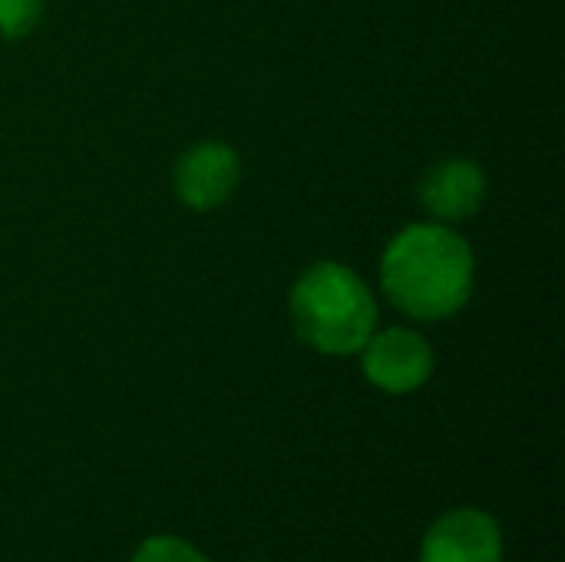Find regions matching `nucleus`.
Instances as JSON below:
<instances>
[{
    "label": "nucleus",
    "mask_w": 565,
    "mask_h": 562,
    "mask_svg": "<svg viewBox=\"0 0 565 562\" xmlns=\"http://www.w3.org/2000/svg\"><path fill=\"white\" fill-rule=\"evenodd\" d=\"M381 282L404 315L440 321L470 301L473 252L447 225H407L384 252Z\"/></svg>",
    "instance_id": "nucleus-1"
},
{
    "label": "nucleus",
    "mask_w": 565,
    "mask_h": 562,
    "mask_svg": "<svg viewBox=\"0 0 565 562\" xmlns=\"http://www.w3.org/2000/svg\"><path fill=\"white\" fill-rule=\"evenodd\" d=\"M291 318L315 351L354 354L377 325V305L367 285L338 262L311 265L291 291Z\"/></svg>",
    "instance_id": "nucleus-2"
},
{
    "label": "nucleus",
    "mask_w": 565,
    "mask_h": 562,
    "mask_svg": "<svg viewBox=\"0 0 565 562\" xmlns=\"http://www.w3.org/2000/svg\"><path fill=\"white\" fill-rule=\"evenodd\" d=\"M364 374L374 388L407 394L434 374V348L407 328H387L364 344Z\"/></svg>",
    "instance_id": "nucleus-3"
},
{
    "label": "nucleus",
    "mask_w": 565,
    "mask_h": 562,
    "mask_svg": "<svg viewBox=\"0 0 565 562\" xmlns=\"http://www.w3.org/2000/svg\"><path fill=\"white\" fill-rule=\"evenodd\" d=\"M242 179V162L225 142H199L175 166V195L189 209H215L232 199Z\"/></svg>",
    "instance_id": "nucleus-4"
},
{
    "label": "nucleus",
    "mask_w": 565,
    "mask_h": 562,
    "mask_svg": "<svg viewBox=\"0 0 565 562\" xmlns=\"http://www.w3.org/2000/svg\"><path fill=\"white\" fill-rule=\"evenodd\" d=\"M424 562H500V527L483 510H454L434 523L424 540Z\"/></svg>",
    "instance_id": "nucleus-5"
},
{
    "label": "nucleus",
    "mask_w": 565,
    "mask_h": 562,
    "mask_svg": "<svg viewBox=\"0 0 565 562\" xmlns=\"http://www.w3.org/2000/svg\"><path fill=\"white\" fill-rule=\"evenodd\" d=\"M487 179L473 159H447L434 166L420 182V202L430 215L444 222L473 219L483 205Z\"/></svg>",
    "instance_id": "nucleus-6"
},
{
    "label": "nucleus",
    "mask_w": 565,
    "mask_h": 562,
    "mask_svg": "<svg viewBox=\"0 0 565 562\" xmlns=\"http://www.w3.org/2000/svg\"><path fill=\"white\" fill-rule=\"evenodd\" d=\"M43 13V0H0V36H26Z\"/></svg>",
    "instance_id": "nucleus-7"
},
{
    "label": "nucleus",
    "mask_w": 565,
    "mask_h": 562,
    "mask_svg": "<svg viewBox=\"0 0 565 562\" xmlns=\"http://www.w3.org/2000/svg\"><path fill=\"white\" fill-rule=\"evenodd\" d=\"M132 562H209L195 547L175 537H152L139 547Z\"/></svg>",
    "instance_id": "nucleus-8"
}]
</instances>
